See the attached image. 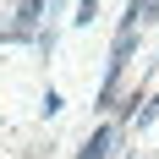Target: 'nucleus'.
Here are the masks:
<instances>
[{
    "instance_id": "f257e3e1",
    "label": "nucleus",
    "mask_w": 159,
    "mask_h": 159,
    "mask_svg": "<svg viewBox=\"0 0 159 159\" xmlns=\"http://www.w3.org/2000/svg\"><path fill=\"white\" fill-rule=\"evenodd\" d=\"M115 137H121L115 126H99L93 137L82 143V154H77V159H110V148H115Z\"/></svg>"
},
{
    "instance_id": "f03ea898",
    "label": "nucleus",
    "mask_w": 159,
    "mask_h": 159,
    "mask_svg": "<svg viewBox=\"0 0 159 159\" xmlns=\"http://www.w3.org/2000/svg\"><path fill=\"white\" fill-rule=\"evenodd\" d=\"M93 11H99V0H82V11H77V22H93Z\"/></svg>"
},
{
    "instance_id": "7ed1b4c3",
    "label": "nucleus",
    "mask_w": 159,
    "mask_h": 159,
    "mask_svg": "<svg viewBox=\"0 0 159 159\" xmlns=\"http://www.w3.org/2000/svg\"><path fill=\"white\" fill-rule=\"evenodd\" d=\"M154 115H159V99H154V104H148L143 115H137V126H148V121H154Z\"/></svg>"
},
{
    "instance_id": "20e7f679",
    "label": "nucleus",
    "mask_w": 159,
    "mask_h": 159,
    "mask_svg": "<svg viewBox=\"0 0 159 159\" xmlns=\"http://www.w3.org/2000/svg\"><path fill=\"white\" fill-rule=\"evenodd\" d=\"M148 11H159V0H148Z\"/></svg>"
}]
</instances>
